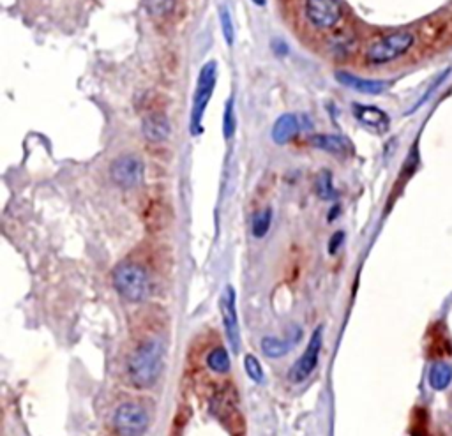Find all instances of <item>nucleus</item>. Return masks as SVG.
I'll use <instances>...</instances> for the list:
<instances>
[{
	"mask_svg": "<svg viewBox=\"0 0 452 436\" xmlns=\"http://www.w3.org/2000/svg\"><path fill=\"white\" fill-rule=\"evenodd\" d=\"M427 381L430 387L434 390H445L448 389V385L452 383V366L447 362H437L431 366L430 374H427Z\"/></svg>",
	"mask_w": 452,
	"mask_h": 436,
	"instance_id": "14",
	"label": "nucleus"
},
{
	"mask_svg": "<svg viewBox=\"0 0 452 436\" xmlns=\"http://www.w3.org/2000/svg\"><path fill=\"white\" fill-rule=\"evenodd\" d=\"M304 16L316 30H332L341 22V2L339 0H306Z\"/></svg>",
	"mask_w": 452,
	"mask_h": 436,
	"instance_id": "5",
	"label": "nucleus"
},
{
	"mask_svg": "<svg viewBox=\"0 0 452 436\" xmlns=\"http://www.w3.org/2000/svg\"><path fill=\"white\" fill-rule=\"evenodd\" d=\"M322 341H324V329L318 327V329L313 332L311 339H309L308 346H306V352L302 353L301 359L292 366L290 373H288V378H290L292 383H302V381L308 380L309 374L315 371L318 359H320Z\"/></svg>",
	"mask_w": 452,
	"mask_h": 436,
	"instance_id": "7",
	"label": "nucleus"
},
{
	"mask_svg": "<svg viewBox=\"0 0 452 436\" xmlns=\"http://www.w3.org/2000/svg\"><path fill=\"white\" fill-rule=\"evenodd\" d=\"M114 285L121 297L129 302H142L147 299L149 292H151V281H149L145 268H142L138 264H131V261L121 264L115 268Z\"/></svg>",
	"mask_w": 452,
	"mask_h": 436,
	"instance_id": "2",
	"label": "nucleus"
},
{
	"mask_svg": "<svg viewBox=\"0 0 452 436\" xmlns=\"http://www.w3.org/2000/svg\"><path fill=\"white\" fill-rule=\"evenodd\" d=\"M294 341H287V339H278V337H265L261 341V350L267 357H281L288 353L292 348Z\"/></svg>",
	"mask_w": 452,
	"mask_h": 436,
	"instance_id": "16",
	"label": "nucleus"
},
{
	"mask_svg": "<svg viewBox=\"0 0 452 436\" xmlns=\"http://www.w3.org/2000/svg\"><path fill=\"white\" fill-rule=\"evenodd\" d=\"M336 80L339 81L345 87L352 88V90L360 92V94H368V95H380L389 88V83L382 80H366V78H360L357 74L346 73V71H339L336 73Z\"/></svg>",
	"mask_w": 452,
	"mask_h": 436,
	"instance_id": "11",
	"label": "nucleus"
},
{
	"mask_svg": "<svg viewBox=\"0 0 452 436\" xmlns=\"http://www.w3.org/2000/svg\"><path fill=\"white\" fill-rule=\"evenodd\" d=\"M165 366V345L159 337H149L135 350L129 360V378L138 389L156 383Z\"/></svg>",
	"mask_w": 452,
	"mask_h": 436,
	"instance_id": "1",
	"label": "nucleus"
},
{
	"mask_svg": "<svg viewBox=\"0 0 452 436\" xmlns=\"http://www.w3.org/2000/svg\"><path fill=\"white\" fill-rule=\"evenodd\" d=\"M343 238H345V233H343V231H338V233H334V237L331 238V244H329V251H331L332 254L336 253V251H338V247L341 246L343 244Z\"/></svg>",
	"mask_w": 452,
	"mask_h": 436,
	"instance_id": "24",
	"label": "nucleus"
},
{
	"mask_svg": "<svg viewBox=\"0 0 452 436\" xmlns=\"http://www.w3.org/2000/svg\"><path fill=\"white\" fill-rule=\"evenodd\" d=\"M413 37L412 32H392L389 36L382 37V39L375 41L369 44L366 50V62L371 66H382V64H389L392 60L399 59L404 53L412 48Z\"/></svg>",
	"mask_w": 452,
	"mask_h": 436,
	"instance_id": "4",
	"label": "nucleus"
},
{
	"mask_svg": "<svg viewBox=\"0 0 452 436\" xmlns=\"http://www.w3.org/2000/svg\"><path fill=\"white\" fill-rule=\"evenodd\" d=\"M217 81V64L216 60H209L203 64L200 69L198 81H196V90L193 95V107H191V122H189V129H191L193 136L202 135V122L203 115H205L207 104H209L210 97L214 94Z\"/></svg>",
	"mask_w": 452,
	"mask_h": 436,
	"instance_id": "3",
	"label": "nucleus"
},
{
	"mask_svg": "<svg viewBox=\"0 0 452 436\" xmlns=\"http://www.w3.org/2000/svg\"><path fill=\"white\" fill-rule=\"evenodd\" d=\"M207 366L216 373H228L230 369V355L224 348H216L207 357Z\"/></svg>",
	"mask_w": 452,
	"mask_h": 436,
	"instance_id": "20",
	"label": "nucleus"
},
{
	"mask_svg": "<svg viewBox=\"0 0 452 436\" xmlns=\"http://www.w3.org/2000/svg\"><path fill=\"white\" fill-rule=\"evenodd\" d=\"M254 6H258V8H263L265 4H267V0H251Z\"/></svg>",
	"mask_w": 452,
	"mask_h": 436,
	"instance_id": "25",
	"label": "nucleus"
},
{
	"mask_svg": "<svg viewBox=\"0 0 452 436\" xmlns=\"http://www.w3.org/2000/svg\"><path fill=\"white\" fill-rule=\"evenodd\" d=\"M142 131L144 136L152 143H161L170 138L172 132V124L165 114H152L147 115L142 122Z\"/></svg>",
	"mask_w": 452,
	"mask_h": 436,
	"instance_id": "12",
	"label": "nucleus"
},
{
	"mask_svg": "<svg viewBox=\"0 0 452 436\" xmlns=\"http://www.w3.org/2000/svg\"><path fill=\"white\" fill-rule=\"evenodd\" d=\"M114 425L121 436H142L149 428V415L140 404L124 403L115 411Z\"/></svg>",
	"mask_w": 452,
	"mask_h": 436,
	"instance_id": "6",
	"label": "nucleus"
},
{
	"mask_svg": "<svg viewBox=\"0 0 452 436\" xmlns=\"http://www.w3.org/2000/svg\"><path fill=\"white\" fill-rule=\"evenodd\" d=\"M110 173L117 186L129 189L138 186L144 179V163L135 156H121L114 161Z\"/></svg>",
	"mask_w": 452,
	"mask_h": 436,
	"instance_id": "9",
	"label": "nucleus"
},
{
	"mask_svg": "<svg viewBox=\"0 0 452 436\" xmlns=\"http://www.w3.org/2000/svg\"><path fill=\"white\" fill-rule=\"evenodd\" d=\"M316 195L320 196L322 200L329 202V200H334L338 196V191L334 189V184H332V175L331 172H322L316 179Z\"/></svg>",
	"mask_w": 452,
	"mask_h": 436,
	"instance_id": "19",
	"label": "nucleus"
},
{
	"mask_svg": "<svg viewBox=\"0 0 452 436\" xmlns=\"http://www.w3.org/2000/svg\"><path fill=\"white\" fill-rule=\"evenodd\" d=\"M244 366H246V371L247 374H249L251 380L254 381V383H263V369H261L260 366V360L256 359L254 355H247L246 359H244Z\"/></svg>",
	"mask_w": 452,
	"mask_h": 436,
	"instance_id": "23",
	"label": "nucleus"
},
{
	"mask_svg": "<svg viewBox=\"0 0 452 436\" xmlns=\"http://www.w3.org/2000/svg\"><path fill=\"white\" fill-rule=\"evenodd\" d=\"M352 111H353V115H355L357 121L364 125V128H368L369 131L382 135V132H385L387 129H389V125H390L389 115H387L383 110H380V108L368 107V104L353 103Z\"/></svg>",
	"mask_w": 452,
	"mask_h": 436,
	"instance_id": "10",
	"label": "nucleus"
},
{
	"mask_svg": "<svg viewBox=\"0 0 452 436\" xmlns=\"http://www.w3.org/2000/svg\"><path fill=\"white\" fill-rule=\"evenodd\" d=\"M173 6H175V0H147L145 8L152 16L159 18V16H166L168 13H172Z\"/></svg>",
	"mask_w": 452,
	"mask_h": 436,
	"instance_id": "22",
	"label": "nucleus"
},
{
	"mask_svg": "<svg viewBox=\"0 0 452 436\" xmlns=\"http://www.w3.org/2000/svg\"><path fill=\"white\" fill-rule=\"evenodd\" d=\"M237 129V117H235V104H233V97H230L224 103V114H223V136L224 139H232Z\"/></svg>",
	"mask_w": 452,
	"mask_h": 436,
	"instance_id": "18",
	"label": "nucleus"
},
{
	"mask_svg": "<svg viewBox=\"0 0 452 436\" xmlns=\"http://www.w3.org/2000/svg\"><path fill=\"white\" fill-rule=\"evenodd\" d=\"M301 131V118L294 114L281 115L273 128V139L278 145L292 142Z\"/></svg>",
	"mask_w": 452,
	"mask_h": 436,
	"instance_id": "13",
	"label": "nucleus"
},
{
	"mask_svg": "<svg viewBox=\"0 0 452 436\" xmlns=\"http://www.w3.org/2000/svg\"><path fill=\"white\" fill-rule=\"evenodd\" d=\"M221 316H223V325L228 343L233 352H239L240 348V329H239V316H237V304H235V289L232 286H226L221 295Z\"/></svg>",
	"mask_w": 452,
	"mask_h": 436,
	"instance_id": "8",
	"label": "nucleus"
},
{
	"mask_svg": "<svg viewBox=\"0 0 452 436\" xmlns=\"http://www.w3.org/2000/svg\"><path fill=\"white\" fill-rule=\"evenodd\" d=\"M313 147H316L318 151L331 152V154H343L348 149V143L336 135H315L311 138Z\"/></svg>",
	"mask_w": 452,
	"mask_h": 436,
	"instance_id": "15",
	"label": "nucleus"
},
{
	"mask_svg": "<svg viewBox=\"0 0 452 436\" xmlns=\"http://www.w3.org/2000/svg\"><path fill=\"white\" fill-rule=\"evenodd\" d=\"M270 224H273V210L263 209L260 210V212L254 214L253 224H251V231H253L254 237L261 238L268 233Z\"/></svg>",
	"mask_w": 452,
	"mask_h": 436,
	"instance_id": "17",
	"label": "nucleus"
},
{
	"mask_svg": "<svg viewBox=\"0 0 452 436\" xmlns=\"http://www.w3.org/2000/svg\"><path fill=\"white\" fill-rule=\"evenodd\" d=\"M219 22H221V30H223L224 41H226L228 46H232L233 41H235V27H233L232 15H230L226 6H223V8L219 9Z\"/></svg>",
	"mask_w": 452,
	"mask_h": 436,
	"instance_id": "21",
	"label": "nucleus"
}]
</instances>
